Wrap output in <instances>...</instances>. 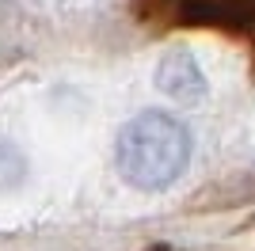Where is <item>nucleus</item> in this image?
I'll list each match as a JSON object with an SVG mask.
<instances>
[{
  "mask_svg": "<svg viewBox=\"0 0 255 251\" xmlns=\"http://www.w3.org/2000/svg\"><path fill=\"white\" fill-rule=\"evenodd\" d=\"M118 175L133 190L156 194L179 183V175L191 164V129L171 111H141L133 115L115 141Z\"/></svg>",
  "mask_w": 255,
  "mask_h": 251,
  "instance_id": "nucleus-1",
  "label": "nucleus"
},
{
  "mask_svg": "<svg viewBox=\"0 0 255 251\" xmlns=\"http://www.w3.org/2000/svg\"><path fill=\"white\" fill-rule=\"evenodd\" d=\"M145 251H171L168 244H156V248H145Z\"/></svg>",
  "mask_w": 255,
  "mask_h": 251,
  "instance_id": "nucleus-3",
  "label": "nucleus"
},
{
  "mask_svg": "<svg viewBox=\"0 0 255 251\" xmlns=\"http://www.w3.org/2000/svg\"><path fill=\"white\" fill-rule=\"evenodd\" d=\"M152 84L164 99L179 107H198L210 95V84H206V73L198 69V57H194L187 46H175L156 61V73H152Z\"/></svg>",
  "mask_w": 255,
  "mask_h": 251,
  "instance_id": "nucleus-2",
  "label": "nucleus"
}]
</instances>
